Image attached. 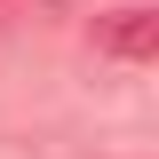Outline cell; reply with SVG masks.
<instances>
[{"label":"cell","mask_w":159,"mask_h":159,"mask_svg":"<svg viewBox=\"0 0 159 159\" xmlns=\"http://www.w3.org/2000/svg\"><path fill=\"white\" fill-rule=\"evenodd\" d=\"M16 8H32V16H64L72 0H16Z\"/></svg>","instance_id":"cell-2"},{"label":"cell","mask_w":159,"mask_h":159,"mask_svg":"<svg viewBox=\"0 0 159 159\" xmlns=\"http://www.w3.org/2000/svg\"><path fill=\"white\" fill-rule=\"evenodd\" d=\"M96 48L111 64H151L159 56V16L151 8H111V16H96Z\"/></svg>","instance_id":"cell-1"}]
</instances>
